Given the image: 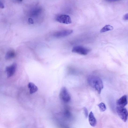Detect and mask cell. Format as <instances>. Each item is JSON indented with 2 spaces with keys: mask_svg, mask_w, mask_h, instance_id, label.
I'll return each mask as SVG.
<instances>
[{
  "mask_svg": "<svg viewBox=\"0 0 128 128\" xmlns=\"http://www.w3.org/2000/svg\"><path fill=\"white\" fill-rule=\"evenodd\" d=\"M87 81L91 87L95 89L99 94H100L103 88V84L100 77L94 76H90L88 78Z\"/></svg>",
  "mask_w": 128,
  "mask_h": 128,
  "instance_id": "obj_1",
  "label": "cell"
},
{
  "mask_svg": "<svg viewBox=\"0 0 128 128\" xmlns=\"http://www.w3.org/2000/svg\"><path fill=\"white\" fill-rule=\"evenodd\" d=\"M91 50V49L89 48L78 46L74 47L72 51L74 53L83 55H87Z\"/></svg>",
  "mask_w": 128,
  "mask_h": 128,
  "instance_id": "obj_2",
  "label": "cell"
},
{
  "mask_svg": "<svg viewBox=\"0 0 128 128\" xmlns=\"http://www.w3.org/2000/svg\"><path fill=\"white\" fill-rule=\"evenodd\" d=\"M116 110L120 118L124 122H126L128 118V112L127 109L125 107L117 106Z\"/></svg>",
  "mask_w": 128,
  "mask_h": 128,
  "instance_id": "obj_3",
  "label": "cell"
},
{
  "mask_svg": "<svg viewBox=\"0 0 128 128\" xmlns=\"http://www.w3.org/2000/svg\"><path fill=\"white\" fill-rule=\"evenodd\" d=\"M60 98L65 103L69 102L71 100V97L67 89L65 87L62 88L59 95Z\"/></svg>",
  "mask_w": 128,
  "mask_h": 128,
  "instance_id": "obj_4",
  "label": "cell"
},
{
  "mask_svg": "<svg viewBox=\"0 0 128 128\" xmlns=\"http://www.w3.org/2000/svg\"><path fill=\"white\" fill-rule=\"evenodd\" d=\"M56 20L58 22L61 23L69 24L72 23L71 18L69 16L67 15H59L56 17Z\"/></svg>",
  "mask_w": 128,
  "mask_h": 128,
  "instance_id": "obj_5",
  "label": "cell"
},
{
  "mask_svg": "<svg viewBox=\"0 0 128 128\" xmlns=\"http://www.w3.org/2000/svg\"><path fill=\"white\" fill-rule=\"evenodd\" d=\"M17 65L16 63H14L11 65L6 67V72L7 73V78H9L13 76L16 72Z\"/></svg>",
  "mask_w": 128,
  "mask_h": 128,
  "instance_id": "obj_6",
  "label": "cell"
},
{
  "mask_svg": "<svg viewBox=\"0 0 128 128\" xmlns=\"http://www.w3.org/2000/svg\"><path fill=\"white\" fill-rule=\"evenodd\" d=\"M73 32V31L71 30H64L55 32L53 35L54 37H63L69 36Z\"/></svg>",
  "mask_w": 128,
  "mask_h": 128,
  "instance_id": "obj_7",
  "label": "cell"
},
{
  "mask_svg": "<svg viewBox=\"0 0 128 128\" xmlns=\"http://www.w3.org/2000/svg\"><path fill=\"white\" fill-rule=\"evenodd\" d=\"M42 12V9L40 7H36L30 11L29 15L30 17H36L39 15Z\"/></svg>",
  "mask_w": 128,
  "mask_h": 128,
  "instance_id": "obj_8",
  "label": "cell"
},
{
  "mask_svg": "<svg viewBox=\"0 0 128 128\" xmlns=\"http://www.w3.org/2000/svg\"><path fill=\"white\" fill-rule=\"evenodd\" d=\"M128 103V97L126 95H124L120 98L117 101L118 106L124 107Z\"/></svg>",
  "mask_w": 128,
  "mask_h": 128,
  "instance_id": "obj_9",
  "label": "cell"
},
{
  "mask_svg": "<svg viewBox=\"0 0 128 128\" xmlns=\"http://www.w3.org/2000/svg\"><path fill=\"white\" fill-rule=\"evenodd\" d=\"M89 121L91 126L92 127L95 126L97 124L96 120L92 112L90 113L88 116Z\"/></svg>",
  "mask_w": 128,
  "mask_h": 128,
  "instance_id": "obj_10",
  "label": "cell"
},
{
  "mask_svg": "<svg viewBox=\"0 0 128 128\" xmlns=\"http://www.w3.org/2000/svg\"><path fill=\"white\" fill-rule=\"evenodd\" d=\"M28 86L29 89V93L30 94H32L34 93L38 90V87L33 83H29Z\"/></svg>",
  "mask_w": 128,
  "mask_h": 128,
  "instance_id": "obj_11",
  "label": "cell"
},
{
  "mask_svg": "<svg viewBox=\"0 0 128 128\" xmlns=\"http://www.w3.org/2000/svg\"><path fill=\"white\" fill-rule=\"evenodd\" d=\"M16 56L15 53L13 50H10L7 52L5 58L6 60H10L14 58Z\"/></svg>",
  "mask_w": 128,
  "mask_h": 128,
  "instance_id": "obj_12",
  "label": "cell"
},
{
  "mask_svg": "<svg viewBox=\"0 0 128 128\" xmlns=\"http://www.w3.org/2000/svg\"><path fill=\"white\" fill-rule=\"evenodd\" d=\"M114 28L112 26L110 25H106L101 29L100 31L101 33H104L108 31H112Z\"/></svg>",
  "mask_w": 128,
  "mask_h": 128,
  "instance_id": "obj_13",
  "label": "cell"
},
{
  "mask_svg": "<svg viewBox=\"0 0 128 128\" xmlns=\"http://www.w3.org/2000/svg\"><path fill=\"white\" fill-rule=\"evenodd\" d=\"M63 115L64 117L67 119H69L71 117V113L68 109H65L63 112Z\"/></svg>",
  "mask_w": 128,
  "mask_h": 128,
  "instance_id": "obj_14",
  "label": "cell"
},
{
  "mask_svg": "<svg viewBox=\"0 0 128 128\" xmlns=\"http://www.w3.org/2000/svg\"><path fill=\"white\" fill-rule=\"evenodd\" d=\"M98 106L99 107L100 110L101 112H104L106 109V105L103 103L102 102L100 103L98 105Z\"/></svg>",
  "mask_w": 128,
  "mask_h": 128,
  "instance_id": "obj_15",
  "label": "cell"
},
{
  "mask_svg": "<svg viewBox=\"0 0 128 128\" xmlns=\"http://www.w3.org/2000/svg\"><path fill=\"white\" fill-rule=\"evenodd\" d=\"M83 110L85 116L86 118L87 117L88 115V110L86 108H83Z\"/></svg>",
  "mask_w": 128,
  "mask_h": 128,
  "instance_id": "obj_16",
  "label": "cell"
},
{
  "mask_svg": "<svg viewBox=\"0 0 128 128\" xmlns=\"http://www.w3.org/2000/svg\"><path fill=\"white\" fill-rule=\"evenodd\" d=\"M123 19L124 20H128V13L126 14L124 16Z\"/></svg>",
  "mask_w": 128,
  "mask_h": 128,
  "instance_id": "obj_17",
  "label": "cell"
},
{
  "mask_svg": "<svg viewBox=\"0 0 128 128\" xmlns=\"http://www.w3.org/2000/svg\"><path fill=\"white\" fill-rule=\"evenodd\" d=\"M105 0L108 2H114L120 1L121 0Z\"/></svg>",
  "mask_w": 128,
  "mask_h": 128,
  "instance_id": "obj_18",
  "label": "cell"
},
{
  "mask_svg": "<svg viewBox=\"0 0 128 128\" xmlns=\"http://www.w3.org/2000/svg\"><path fill=\"white\" fill-rule=\"evenodd\" d=\"M29 22L31 24H33L34 22L32 19L31 18H30L28 20Z\"/></svg>",
  "mask_w": 128,
  "mask_h": 128,
  "instance_id": "obj_19",
  "label": "cell"
},
{
  "mask_svg": "<svg viewBox=\"0 0 128 128\" xmlns=\"http://www.w3.org/2000/svg\"><path fill=\"white\" fill-rule=\"evenodd\" d=\"M0 7L2 8H4V6L3 4L1 2L0 3Z\"/></svg>",
  "mask_w": 128,
  "mask_h": 128,
  "instance_id": "obj_20",
  "label": "cell"
},
{
  "mask_svg": "<svg viewBox=\"0 0 128 128\" xmlns=\"http://www.w3.org/2000/svg\"><path fill=\"white\" fill-rule=\"evenodd\" d=\"M15 0L19 2H21L23 1V0Z\"/></svg>",
  "mask_w": 128,
  "mask_h": 128,
  "instance_id": "obj_21",
  "label": "cell"
}]
</instances>
